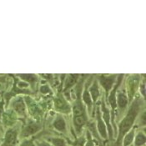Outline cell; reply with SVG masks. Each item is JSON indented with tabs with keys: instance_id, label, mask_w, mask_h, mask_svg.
<instances>
[{
	"instance_id": "6da1fadb",
	"label": "cell",
	"mask_w": 146,
	"mask_h": 146,
	"mask_svg": "<svg viewBox=\"0 0 146 146\" xmlns=\"http://www.w3.org/2000/svg\"><path fill=\"white\" fill-rule=\"evenodd\" d=\"M141 107H142V100L139 98H136L135 101L133 102L132 105L130 106L128 113H126V115L124 116V118L119 125V132L114 146H122L123 138L133 128L134 123Z\"/></svg>"
},
{
	"instance_id": "9a60e30c",
	"label": "cell",
	"mask_w": 146,
	"mask_h": 146,
	"mask_svg": "<svg viewBox=\"0 0 146 146\" xmlns=\"http://www.w3.org/2000/svg\"><path fill=\"white\" fill-rule=\"evenodd\" d=\"M29 100H27V104H28V106H29V112L30 113L34 116V117H38L41 115V111L39 110V108L38 107V105L36 104H34V102L33 100H30V98H28Z\"/></svg>"
},
{
	"instance_id": "4fadbf2b",
	"label": "cell",
	"mask_w": 146,
	"mask_h": 146,
	"mask_svg": "<svg viewBox=\"0 0 146 146\" xmlns=\"http://www.w3.org/2000/svg\"><path fill=\"white\" fill-rule=\"evenodd\" d=\"M89 93H90L92 101L94 103L97 101L99 96H100V90H99V85H98V82L94 81L93 83V84L90 86V90H89Z\"/></svg>"
},
{
	"instance_id": "277c9868",
	"label": "cell",
	"mask_w": 146,
	"mask_h": 146,
	"mask_svg": "<svg viewBox=\"0 0 146 146\" xmlns=\"http://www.w3.org/2000/svg\"><path fill=\"white\" fill-rule=\"evenodd\" d=\"M54 106L58 111L64 113H69L71 111L70 106L66 100L61 94H58L54 100Z\"/></svg>"
},
{
	"instance_id": "9c48e42d",
	"label": "cell",
	"mask_w": 146,
	"mask_h": 146,
	"mask_svg": "<svg viewBox=\"0 0 146 146\" xmlns=\"http://www.w3.org/2000/svg\"><path fill=\"white\" fill-rule=\"evenodd\" d=\"M128 96L124 90H120L118 92L116 95V104L119 106L120 110H124L128 105Z\"/></svg>"
},
{
	"instance_id": "44dd1931",
	"label": "cell",
	"mask_w": 146,
	"mask_h": 146,
	"mask_svg": "<svg viewBox=\"0 0 146 146\" xmlns=\"http://www.w3.org/2000/svg\"><path fill=\"white\" fill-rule=\"evenodd\" d=\"M23 79H24L25 81H28V82H31V83H34L37 80L36 76L34 74H21L19 75Z\"/></svg>"
},
{
	"instance_id": "cb8c5ba5",
	"label": "cell",
	"mask_w": 146,
	"mask_h": 146,
	"mask_svg": "<svg viewBox=\"0 0 146 146\" xmlns=\"http://www.w3.org/2000/svg\"><path fill=\"white\" fill-rule=\"evenodd\" d=\"M34 144L35 146H52L48 142L44 140H37Z\"/></svg>"
},
{
	"instance_id": "83f0119b",
	"label": "cell",
	"mask_w": 146,
	"mask_h": 146,
	"mask_svg": "<svg viewBox=\"0 0 146 146\" xmlns=\"http://www.w3.org/2000/svg\"><path fill=\"white\" fill-rule=\"evenodd\" d=\"M95 146H98V145H95Z\"/></svg>"
},
{
	"instance_id": "7c38bea8",
	"label": "cell",
	"mask_w": 146,
	"mask_h": 146,
	"mask_svg": "<svg viewBox=\"0 0 146 146\" xmlns=\"http://www.w3.org/2000/svg\"><path fill=\"white\" fill-rule=\"evenodd\" d=\"M54 128L58 130V132H66V129H67V127H66V123H65V120L64 119L60 116V115H58L55 119V120L54 121Z\"/></svg>"
},
{
	"instance_id": "30bf717a",
	"label": "cell",
	"mask_w": 146,
	"mask_h": 146,
	"mask_svg": "<svg viewBox=\"0 0 146 146\" xmlns=\"http://www.w3.org/2000/svg\"><path fill=\"white\" fill-rule=\"evenodd\" d=\"M13 110L21 116L26 115V105L22 98H18L13 104Z\"/></svg>"
},
{
	"instance_id": "7a4b0ae2",
	"label": "cell",
	"mask_w": 146,
	"mask_h": 146,
	"mask_svg": "<svg viewBox=\"0 0 146 146\" xmlns=\"http://www.w3.org/2000/svg\"><path fill=\"white\" fill-rule=\"evenodd\" d=\"M139 77L137 74L130 76L128 79V81H127V96H128V99H129V100H133L135 93H136L137 88L139 86Z\"/></svg>"
},
{
	"instance_id": "d6986e66",
	"label": "cell",
	"mask_w": 146,
	"mask_h": 146,
	"mask_svg": "<svg viewBox=\"0 0 146 146\" xmlns=\"http://www.w3.org/2000/svg\"><path fill=\"white\" fill-rule=\"evenodd\" d=\"M82 99H83V101L85 103V104L89 107V110H91V107H92V104H93V101H92V99H91V96H90V93H89V90L87 89L84 90V93H83V96H82Z\"/></svg>"
},
{
	"instance_id": "d4e9b609",
	"label": "cell",
	"mask_w": 146,
	"mask_h": 146,
	"mask_svg": "<svg viewBox=\"0 0 146 146\" xmlns=\"http://www.w3.org/2000/svg\"><path fill=\"white\" fill-rule=\"evenodd\" d=\"M40 92L42 94H48L51 92V90L49 89V87L48 85H43L40 87Z\"/></svg>"
},
{
	"instance_id": "52a82bcc",
	"label": "cell",
	"mask_w": 146,
	"mask_h": 146,
	"mask_svg": "<svg viewBox=\"0 0 146 146\" xmlns=\"http://www.w3.org/2000/svg\"><path fill=\"white\" fill-rule=\"evenodd\" d=\"M41 129V125L35 122H30L28 125L25 126V128L23 129L22 132L23 137H29L31 135H35L36 133H38L39 130Z\"/></svg>"
},
{
	"instance_id": "5bb4252c",
	"label": "cell",
	"mask_w": 146,
	"mask_h": 146,
	"mask_svg": "<svg viewBox=\"0 0 146 146\" xmlns=\"http://www.w3.org/2000/svg\"><path fill=\"white\" fill-rule=\"evenodd\" d=\"M135 129H131L126 135H124L122 140V146H130L132 145V143L135 139Z\"/></svg>"
},
{
	"instance_id": "8992f818",
	"label": "cell",
	"mask_w": 146,
	"mask_h": 146,
	"mask_svg": "<svg viewBox=\"0 0 146 146\" xmlns=\"http://www.w3.org/2000/svg\"><path fill=\"white\" fill-rule=\"evenodd\" d=\"M100 107L97 109V129L99 132V135L101 136L104 139H107L108 137V132H107V128L104 124V120L102 119L101 114H100Z\"/></svg>"
},
{
	"instance_id": "2e32d148",
	"label": "cell",
	"mask_w": 146,
	"mask_h": 146,
	"mask_svg": "<svg viewBox=\"0 0 146 146\" xmlns=\"http://www.w3.org/2000/svg\"><path fill=\"white\" fill-rule=\"evenodd\" d=\"M48 141L52 146H67V143L64 139L58 137H49Z\"/></svg>"
},
{
	"instance_id": "3957f363",
	"label": "cell",
	"mask_w": 146,
	"mask_h": 146,
	"mask_svg": "<svg viewBox=\"0 0 146 146\" xmlns=\"http://www.w3.org/2000/svg\"><path fill=\"white\" fill-rule=\"evenodd\" d=\"M17 142H18V131L14 129H10L6 132L3 142L1 146H16Z\"/></svg>"
},
{
	"instance_id": "e0dca14e",
	"label": "cell",
	"mask_w": 146,
	"mask_h": 146,
	"mask_svg": "<svg viewBox=\"0 0 146 146\" xmlns=\"http://www.w3.org/2000/svg\"><path fill=\"white\" fill-rule=\"evenodd\" d=\"M135 145L134 146H144L145 145L146 137L145 133L139 132L135 137Z\"/></svg>"
},
{
	"instance_id": "ac0fdd59",
	"label": "cell",
	"mask_w": 146,
	"mask_h": 146,
	"mask_svg": "<svg viewBox=\"0 0 146 146\" xmlns=\"http://www.w3.org/2000/svg\"><path fill=\"white\" fill-rule=\"evenodd\" d=\"M78 76H79V75H77V74H75V75H74V74H69V75L68 76L67 79H66V81H65V84H64V91L68 90L69 88H71L73 85L75 84V83H76V81H77V79H77Z\"/></svg>"
},
{
	"instance_id": "ffe728a7",
	"label": "cell",
	"mask_w": 146,
	"mask_h": 146,
	"mask_svg": "<svg viewBox=\"0 0 146 146\" xmlns=\"http://www.w3.org/2000/svg\"><path fill=\"white\" fill-rule=\"evenodd\" d=\"M86 139H85V143H84V146H95V144L93 140V138H92V135L90 134V131H87V134H86Z\"/></svg>"
},
{
	"instance_id": "484cf974",
	"label": "cell",
	"mask_w": 146,
	"mask_h": 146,
	"mask_svg": "<svg viewBox=\"0 0 146 146\" xmlns=\"http://www.w3.org/2000/svg\"><path fill=\"white\" fill-rule=\"evenodd\" d=\"M140 93L145 97V81H143V84H140Z\"/></svg>"
},
{
	"instance_id": "5b68a950",
	"label": "cell",
	"mask_w": 146,
	"mask_h": 146,
	"mask_svg": "<svg viewBox=\"0 0 146 146\" xmlns=\"http://www.w3.org/2000/svg\"><path fill=\"white\" fill-rule=\"evenodd\" d=\"M102 113H103V119H104V122L106 125V128H107V132H108V137L112 139H113V129L112 127H111V124H110V113L109 111V110L106 108L105 106V104L104 102H102Z\"/></svg>"
},
{
	"instance_id": "8fae6325",
	"label": "cell",
	"mask_w": 146,
	"mask_h": 146,
	"mask_svg": "<svg viewBox=\"0 0 146 146\" xmlns=\"http://www.w3.org/2000/svg\"><path fill=\"white\" fill-rule=\"evenodd\" d=\"M72 111H73V114H74V118L86 115L84 107L81 100H79V98H78V100L74 104L73 108H72Z\"/></svg>"
},
{
	"instance_id": "7402d4cb",
	"label": "cell",
	"mask_w": 146,
	"mask_h": 146,
	"mask_svg": "<svg viewBox=\"0 0 146 146\" xmlns=\"http://www.w3.org/2000/svg\"><path fill=\"white\" fill-rule=\"evenodd\" d=\"M84 143H85V138L84 136H81L74 140L73 146H84Z\"/></svg>"
},
{
	"instance_id": "ba28073f",
	"label": "cell",
	"mask_w": 146,
	"mask_h": 146,
	"mask_svg": "<svg viewBox=\"0 0 146 146\" xmlns=\"http://www.w3.org/2000/svg\"><path fill=\"white\" fill-rule=\"evenodd\" d=\"M100 83L104 88V90L106 91V93H110V91L112 90L113 86L115 82V77L111 76V77H106L104 75H101L100 77Z\"/></svg>"
},
{
	"instance_id": "603a6c76",
	"label": "cell",
	"mask_w": 146,
	"mask_h": 146,
	"mask_svg": "<svg viewBox=\"0 0 146 146\" xmlns=\"http://www.w3.org/2000/svg\"><path fill=\"white\" fill-rule=\"evenodd\" d=\"M20 146H35L34 139H25L22 142Z\"/></svg>"
},
{
	"instance_id": "4316f807",
	"label": "cell",
	"mask_w": 146,
	"mask_h": 146,
	"mask_svg": "<svg viewBox=\"0 0 146 146\" xmlns=\"http://www.w3.org/2000/svg\"><path fill=\"white\" fill-rule=\"evenodd\" d=\"M130 146H134V145H130Z\"/></svg>"
}]
</instances>
